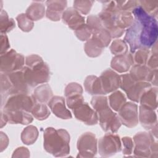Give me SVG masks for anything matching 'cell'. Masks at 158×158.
I'll return each instance as SVG.
<instances>
[{
    "mask_svg": "<svg viewBox=\"0 0 158 158\" xmlns=\"http://www.w3.org/2000/svg\"><path fill=\"white\" fill-rule=\"evenodd\" d=\"M76 118L88 125H96L98 122L96 112L86 102H83L72 109Z\"/></svg>",
    "mask_w": 158,
    "mask_h": 158,
    "instance_id": "12",
    "label": "cell"
},
{
    "mask_svg": "<svg viewBox=\"0 0 158 158\" xmlns=\"http://www.w3.org/2000/svg\"><path fill=\"white\" fill-rule=\"evenodd\" d=\"M10 48L8 37L6 34H1V55L7 52Z\"/></svg>",
    "mask_w": 158,
    "mask_h": 158,
    "instance_id": "48",
    "label": "cell"
},
{
    "mask_svg": "<svg viewBox=\"0 0 158 158\" xmlns=\"http://www.w3.org/2000/svg\"><path fill=\"white\" fill-rule=\"evenodd\" d=\"M138 120L146 130L151 131L157 128V115L153 109L140 105Z\"/></svg>",
    "mask_w": 158,
    "mask_h": 158,
    "instance_id": "16",
    "label": "cell"
},
{
    "mask_svg": "<svg viewBox=\"0 0 158 158\" xmlns=\"http://www.w3.org/2000/svg\"><path fill=\"white\" fill-rule=\"evenodd\" d=\"M91 104L98 114V121L102 130L109 133H116L122 123L118 115L109 106L107 98L102 95L94 96L91 99Z\"/></svg>",
    "mask_w": 158,
    "mask_h": 158,
    "instance_id": "2",
    "label": "cell"
},
{
    "mask_svg": "<svg viewBox=\"0 0 158 158\" xmlns=\"http://www.w3.org/2000/svg\"><path fill=\"white\" fill-rule=\"evenodd\" d=\"M7 75L11 85L10 96L15 94L28 93L30 86L27 81L22 69L16 72L7 73Z\"/></svg>",
    "mask_w": 158,
    "mask_h": 158,
    "instance_id": "13",
    "label": "cell"
},
{
    "mask_svg": "<svg viewBox=\"0 0 158 158\" xmlns=\"http://www.w3.org/2000/svg\"><path fill=\"white\" fill-rule=\"evenodd\" d=\"M121 83H120V88L122 90L126 92L131 85L135 82L133 79L131 77L129 73H125L120 75Z\"/></svg>",
    "mask_w": 158,
    "mask_h": 158,
    "instance_id": "45",
    "label": "cell"
},
{
    "mask_svg": "<svg viewBox=\"0 0 158 158\" xmlns=\"http://www.w3.org/2000/svg\"><path fill=\"white\" fill-rule=\"evenodd\" d=\"M64 94L65 98L75 94H83V88L78 83L72 82L65 86Z\"/></svg>",
    "mask_w": 158,
    "mask_h": 158,
    "instance_id": "40",
    "label": "cell"
},
{
    "mask_svg": "<svg viewBox=\"0 0 158 158\" xmlns=\"http://www.w3.org/2000/svg\"><path fill=\"white\" fill-rule=\"evenodd\" d=\"M85 91L91 95H105L99 77L95 75H88L84 81Z\"/></svg>",
    "mask_w": 158,
    "mask_h": 158,
    "instance_id": "22",
    "label": "cell"
},
{
    "mask_svg": "<svg viewBox=\"0 0 158 158\" xmlns=\"http://www.w3.org/2000/svg\"><path fill=\"white\" fill-rule=\"evenodd\" d=\"M31 113L32 115L38 120H43L46 119L51 114L48 106L45 104L40 102H36L31 110Z\"/></svg>",
    "mask_w": 158,
    "mask_h": 158,
    "instance_id": "32",
    "label": "cell"
},
{
    "mask_svg": "<svg viewBox=\"0 0 158 158\" xmlns=\"http://www.w3.org/2000/svg\"><path fill=\"white\" fill-rule=\"evenodd\" d=\"M118 117L122 124L128 128H133L138 123V113L137 104L125 102L118 110Z\"/></svg>",
    "mask_w": 158,
    "mask_h": 158,
    "instance_id": "11",
    "label": "cell"
},
{
    "mask_svg": "<svg viewBox=\"0 0 158 158\" xmlns=\"http://www.w3.org/2000/svg\"><path fill=\"white\" fill-rule=\"evenodd\" d=\"M98 144L99 155L104 157L114 156L122 149L120 137L114 133L106 134L99 139Z\"/></svg>",
    "mask_w": 158,
    "mask_h": 158,
    "instance_id": "9",
    "label": "cell"
},
{
    "mask_svg": "<svg viewBox=\"0 0 158 158\" xmlns=\"http://www.w3.org/2000/svg\"><path fill=\"white\" fill-rule=\"evenodd\" d=\"M119 11H132L138 5V1H115Z\"/></svg>",
    "mask_w": 158,
    "mask_h": 158,
    "instance_id": "41",
    "label": "cell"
},
{
    "mask_svg": "<svg viewBox=\"0 0 158 158\" xmlns=\"http://www.w3.org/2000/svg\"><path fill=\"white\" fill-rule=\"evenodd\" d=\"M84 49L88 56L90 57H96L101 54L104 48L91 38L85 44Z\"/></svg>",
    "mask_w": 158,
    "mask_h": 158,
    "instance_id": "30",
    "label": "cell"
},
{
    "mask_svg": "<svg viewBox=\"0 0 158 158\" xmlns=\"http://www.w3.org/2000/svg\"><path fill=\"white\" fill-rule=\"evenodd\" d=\"M91 38L96 41L103 48L107 47L110 43L112 37L107 30L104 27L92 33Z\"/></svg>",
    "mask_w": 158,
    "mask_h": 158,
    "instance_id": "29",
    "label": "cell"
},
{
    "mask_svg": "<svg viewBox=\"0 0 158 158\" xmlns=\"http://www.w3.org/2000/svg\"><path fill=\"white\" fill-rule=\"evenodd\" d=\"M151 86L152 85L149 82L135 81L125 93L129 99L133 102H139L142 94Z\"/></svg>",
    "mask_w": 158,
    "mask_h": 158,
    "instance_id": "21",
    "label": "cell"
},
{
    "mask_svg": "<svg viewBox=\"0 0 158 158\" xmlns=\"http://www.w3.org/2000/svg\"><path fill=\"white\" fill-rule=\"evenodd\" d=\"M26 15L33 21L41 19L46 14L45 6L41 1H33L27 8Z\"/></svg>",
    "mask_w": 158,
    "mask_h": 158,
    "instance_id": "26",
    "label": "cell"
},
{
    "mask_svg": "<svg viewBox=\"0 0 158 158\" xmlns=\"http://www.w3.org/2000/svg\"><path fill=\"white\" fill-rule=\"evenodd\" d=\"M75 33L76 36L82 41H88L92 35L91 31L86 24L84 25L80 28L75 30Z\"/></svg>",
    "mask_w": 158,
    "mask_h": 158,
    "instance_id": "43",
    "label": "cell"
},
{
    "mask_svg": "<svg viewBox=\"0 0 158 158\" xmlns=\"http://www.w3.org/2000/svg\"><path fill=\"white\" fill-rule=\"evenodd\" d=\"M48 106L52 113L62 119L72 118V114L65 107V99L62 96H54L48 102Z\"/></svg>",
    "mask_w": 158,
    "mask_h": 158,
    "instance_id": "18",
    "label": "cell"
},
{
    "mask_svg": "<svg viewBox=\"0 0 158 158\" xmlns=\"http://www.w3.org/2000/svg\"><path fill=\"white\" fill-rule=\"evenodd\" d=\"M86 25L91 31V33L103 28L99 17L96 15H90L88 16Z\"/></svg>",
    "mask_w": 158,
    "mask_h": 158,
    "instance_id": "39",
    "label": "cell"
},
{
    "mask_svg": "<svg viewBox=\"0 0 158 158\" xmlns=\"http://www.w3.org/2000/svg\"><path fill=\"white\" fill-rule=\"evenodd\" d=\"M134 21L127 29L124 41L130 46V52L133 54L139 49L151 48L158 36L157 22L155 17L147 14L138 5L133 10Z\"/></svg>",
    "mask_w": 158,
    "mask_h": 158,
    "instance_id": "1",
    "label": "cell"
},
{
    "mask_svg": "<svg viewBox=\"0 0 158 158\" xmlns=\"http://www.w3.org/2000/svg\"><path fill=\"white\" fill-rule=\"evenodd\" d=\"M157 70L151 69L146 65L134 64L129 74L135 81L149 82L156 86L157 85Z\"/></svg>",
    "mask_w": 158,
    "mask_h": 158,
    "instance_id": "10",
    "label": "cell"
},
{
    "mask_svg": "<svg viewBox=\"0 0 158 158\" xmlns=\"http://www.w3.org/2000/svg\"><path fill=\"white\" fill-rule=\"evenodd\" d=\"M2 111L6 115L8 122L10 124L28 125L33 122V116L27 112L22 110L17 111Z\"/></svg>",
    "mask_w": 158,
    "mask_h": 158,
    "instance_id": "20",
    "label": "cell"
},
{
    "mask_svg": "<svg viewBox=\"0 0 158 158\" xmlns=\"http://www.w3.org/2000/svg\"><path fill=\"white\" fill-rule=\"evenodd\" d=\"M133 65V57L130 52L123 55L115 56L110 62L111 68L118 73L127 72Z\"/></svg>",
    "mask_w": 158,
    "mask_h": 158,
    "instance_id": "19",
    "label": "cell"
},
{
    "mask_svg": "<svg viewBox=\"0 0 158 158\" xmlns=\"http://www.w3.org/2000/svg\"><path fill=\"white\" fill-rule=\"evenodd\" d=\"M123 144V154L130 156L133 153L134 148V143L131 138L128 136H125L122 138Z\"/></svg>",
    "mask_w": 158,
    "mask_h": 158,
    "instance_id": "44",
    "label": "cell"
},
{
    "mask_svg": "<svg viewBox=\"0 0 158 158\" xmlns=\"http://www.w3.org/2000/svg\"><path fill=\"white\" fill-rule=\"evenodd\" d=\"M133 154L138 157H157V141L150 133L138 132L133 136Z\"/></svg>",
    "mask_w": 158,
    "mask_h": 158,
    "instance_id": "4",
    "label": "cell"
},
{
    "mask_svg": "<svg viewBox=\"0 0 158 158\" xmlns=\"http://www.w3.org/2000/svg\"><path fill=\"white\" fill-rule=\"evenodd\" d=\"M46 16L52 21H59L61 18L65 9L67 7V1L65 0L47 1Z\"/></svg>",
    "mask_w": 158,
    "mask_h": 158,
    "instance_id": "17",
    "label": "cell"
},
{
    "mask_svg": "<svg viewBox=\"0 0 158 158\" xmlns=\"http://www.w3.org/2000/svg\"><path fill=\"white\" fill-rule=\"evenodd\" d=\"M102 90L105 94L112 93L120 86V75L112 69H106L99 77Z\"/></svg>",
    "mask_w": 158,
    "mask_h": 158,
    "instance_id": "14",
    "label": "cell"
},
{
    "mask_svg": "<svg viewBox=\"0 0 158 158\" xmlns=\"http://www.w3.org/2000/svg\"><path fill=\"white\" fill-rule=\"evenodd\" d=\"M33 97L37 102L48 103L54 96L51 86L48 84H43L35 89Z\"/></svg>",
    "mask_w": 158,
    "mask_h": 158,
    "instance_id": "24",
    "label": "cell"
},
{
    "mask_svg": "<svg viewBox=\"0 0 158 158\" xmlns=\"http://www.w3.org/2000/svg\"><path fill=\"white\" fill-rule=\"evenodd\" d=\"M16 20L17 21L19 27L23 31L28 32L33 29L34 22L26 15V14L22 13L19 14L16 17Z\"/></svg>",
    "mask_w": 158,
    "mask_h": 158,
    "instance_id": "36",
    "label": "cell"
},
{
    "mask_svg": "<svg viewBox=\"0 0 158 158\" xmlns=\"http://www.w3.org/2000/svg\"><path fill=\"white\" fill-rule=\"evenodd\" d=\"M38 136V130L33 125H29L25 128L21 133V140L26 145L35 143Z\"/></svg>",
    "mask_w": 158,
    "mask_h": 158,
    "instance_id": "28",
    "label": "cell"
},
{
    "mask_svg": "<svg viewBox=\"0 0 158 158\" xmlns=\"http://www.w3.org/2000/svg\"><path fill=\"white\" fill-rule=\"evenodd\" d=\"M15 27V22L12 18H9L7 13L4 10H1L0 15V31L1 34H6Z\"/></svg>",
    "mask_w": 158,
    "mask_h": 158,
    "instance_id": "31",
    "label": "cell"
},
{
    "mask_svg": "<svg viewBox=\"0 0 158 158\" xmlns=\"http://www.w3.org/2000/svg\"><path fill=\"white\" fill-rule=\"evenodd\" d=\"M126 97L123 93L120 91L116 90L112 92L109 96L110 107L115 112H118L120 108L126 102Z\"/></svg>",
    "mask_w": 158,
    "mask_h": 158,
    "instance_id": "27",
    "label": "cell"
},
{
    "mask_svg": "<svg viewBox=\"0 0 158 158\" xmlns=\"http://www.w3.org/2000/svg\"><path fill=\"white\" fill-rule=\"evenodd\" d=\"M84 102V98L82 94H75L66 98L67 105L68 107L71 109H73L74 107Z\"/></svg>",
    "mask_w": 158,
    "mask_h": 158,
    "instance_id": "42",
    "label": "cell"
},
{
    "mask_svg": "<svg viewBox=\"0 0 158 158\" xmlns=\"http://www.w3.org/2000/svg\"><path fill=\"white\" fill-rule=\"evenodd\" d=\"M140 105L156 110L157 107V88L151 87L141 96L139 102Z\"/></svg>",
    "mask_w": 158,
    "mask_h": 158,
    "instance_id": "23",
    "label": "cell"
},
{
    "mask_svg": "<svg viewBox=\"0 0 158 158\" xmlns=\"http://www.w3.org/2000/svg\"><path fill=\"white\" fill-rule=\"evenodd\" d=\"M131 54L133 57V65H146L150 55V51L148 49H139Z\"/></svg>",
    "mask_w": 158,
    "mask_h": 158,
    "instance_id": "34",
    "label": "cell"
},
{
    "mask_svg": "<svg viewBox=\"0 0 158 158\" xmlns=\"http://www.w3.org/2000/svg\"><path fill=\"white\" fill-rule=\"evenodd\" d=\"M110 50L115 56L123 55L128 53V46L123 40L116 39L112 41Z\"/></svg>",
    "mask_w": 158,
    "mask_h": 158,
    "instance_id": "35",
    "label": "cell"
},
{
    "mask_svg": "<svg viewBox=\"0 0 158 158\" xmlns=\"http://www.w3.org/2000/svg\"><path fill=\"white\" fill-rule=\"evenodd\" d=\"M30 151L25 147L17 148L13 152L12 157H29Z\"/></svg>",
    "mask_w": 158,
    "mask_h": 158,
    "instance_id": "47",
    "label": "cell"
},
{
    "mask_svg": "<svg viewBox=\"0 0 158 158\" xmlns=\"http://www.w3.org/2000/svg\"><path fill=\"white\" fill-rule=\"evenodd\" d=\"M1 135V152L6 149L9 144V138L6 133L2 131L0 132Z\"/></svg>",
    "mask_w": 158,
    "mask_h": 158,
    "instance_id": "49",
    "label": "cell"
},
{
    "mask_svg": "<svg viewBox=\"0 0 158 158\" xmlns=\"http://www.w3.org/2000/svg\"><path fill=\"white\" fill-rule=\"evenodd\" d=\"M78 154L77 157H93L98 151V139L91 132H85L81 135L77 144Z\"/></svg>",
    "mask_w": 158,
    "mask_h": 158,
    "instance_id": "8",
    "label": "cell"
},
{
    "mask_svg": "<svg viewBox=\"0 0 158 158\" xmlns=\"http://www.w3.org/2000/svg\"><path fill=\"white\" fill-rule=\"evenodd\" d=\"M37 102L33 96L27 94H15L9 96L3 103V110H22L31 113L34 105Z\"/></svg>",
    "mask_w": 158,
    "mask_h": 158,
    "instance_id": "6",
    "label": "cell"
},
{
    "mask_svg": "<svg viewBox=\"0 0 158 158\" xmlns=\"http://www.w3.org/2000/svg\"><path fill=\"white\" fill-rule=\"evenodd\" d=\"M114 21L117 27L125 30L132 25L134 18L131 12L117 11L114 14Z\"/></svg>",
    "mask_w": 158,
    "mask_h": 158,
    "instance_id": "25",
    "label": "cell"
},
{
    "mask_svg": "<svg viewBox=\"0 0 158 158\" xmlns=\"http://www.w3.org/2000/svg\"><path fill=\"white\" fill-rule=\"evenodd\" d=\"M25 58L23 55L11 49L7 52L1 55V73H9L20 70L23 67Z\"/></svg>",
    "mask_w": 158,
    "mask_h": 158,
    "instance_id": "7",
    "label": "cell"
},
{
    "mask_svg": "<svg viewBox=\"0 0 158 158\" xmlns=\"http://www.w3.org/2000/svg\"><path fill=\"white\" fill-rule=\"evenodd\" d=\"M42 61L43 59L36 54H31L25 57V64L28 67H31Z\"/></svg>",
    "mask_w": 158,
    "mask_h": 158,
    "instance_id": "46",
    "label": "cell"
},
{
    "mask_svg": "<svg viewBox=\"0 0 158 158\" xmlns=\"http://www.w3.org/2000/svg\"><path fill=\"white\" fill-rule=\"evenodd\" d=\"M62 19L70 28L75 31L85 25V17L73 7L67 8L62 14Z\"/></svg>",
    "mask_w": 158,
    "mask_h": 158,
    "instance_id": "15",
    "label": "cell"
},
{
    "mask_svg": "<svg viewBox=\"0 0 158 158\" xmlns=\"http://www.w3.org/2000/svg\"><path fill=\"white\" fill-rule=\"evenodd\" d=\"M157 43H156L150 51V55L146 63V65L152 70H157L158 56H157Z\"/></svg>",
    "mask_w": 158,
    "mask_h": 158,
    "instance_id": "38",
    "label": "cell"
},
{
    "mask_svg": "<svg viewBox=\"0 0 158 158\" xmlns=\"http://www.w3.org/2000/svg\"><path fill=\"white\" fill-rule=\"evenodd\" d=\"M44 149L54 157H64L70 153V135L64 129L48 127L43 134Z\"/></svg>",
    "mask_w": 158,
    "mask_h": 158,
    "instance_id": "3",
    "label": "cell"
},
{
    "mask_svg": "<svg viewBox=\"0 0 158 158\" xmlns=\"http://www.w3.org/2000/svg\"><path fill=\"white\" fill-rule=\"evenodd\" d=\"M22 70L30 87H35L39 84L47 83L50 80L49 67L44 61L31 67L25 66Z\"/></svg>",
    "mask_w": 158,
    "mask_h": 158,
    "instance_id": "5",
    "label": "cell"
},
{
    "mask_svg": "<svg viewBox=\"0 0 158 158\" xmlns=\"http://www.w3.org/2000/svg\"><path fill=\"white\" fill-rule=\"evenodd\" d=\"M7 122H8V120L6 115L1 110V128H2L4 125H6Z\"/></svg>",
    "mask_w": 158,
    "mask_h": 158,
    "instance_id": "50",
    "label": "cell"
},
{
    "mask_svg": "<svg viewBox=\"0 0 158 158\" xmlns=\"http://www.w3.org/2000/svg\"><path fill=\"white\" fill-rule=\"evenodd\" d=\"M94 3L93 1H74L73 8L83 15L88 14Z\"/></svg>",
    "mask_w": 158,
    "mask_h": 158,
    "instance_id": "37",
    "label": "cell"
},
{
    "mask_svg": "<svg viewBox=\"0 0 158 158\" xmlns=\"http://www.w3.org/2000/svg\"><path fill=\"white\" fill-rule=\"evenodd\" d=\"M138 3L147 14L156 19L158 11L157 1H138Z\"/></svg>",
    "mask_w": 158,
    "mask_h": 158,
    "instance_id": "33",
    "label": "cell"
}]
</instances>
